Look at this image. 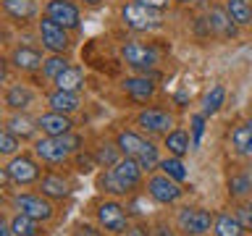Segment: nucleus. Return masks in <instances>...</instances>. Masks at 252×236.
<instances>
[{"label": "nucleus", "mask_w": 252, "mask_h": 236, "mask_svg": "<svg viewBox=\"0 0 252 236\" xmlns=\"http://www.w3.org/2000/svg\"><path fill=\"white\" fill-rule=\"evenodd\" d=\"M231 147L244 157H252V126L242 123L231 131Z\"/></svg>", "instance_id": "nucleus-26"}, {"label": "nucleus", "mask_w": 252, "mask_h": 236, "mask_svg": "<svg viewBox=\"0 0 252 236\" xmlns=\"http://www.w3.org/2000/svg\"><path fill=\"white\" fill-rule=\"evenodd\" d=\"M137 126L150 131V134H168V131H173V126H176V118H173V113H168V110H163V108H147L137 116Z\"/></svg>", "instance_id": "nucleus-9"}, {"label": "nucleus", "mask_w": 252, "mask_h": 236, "mask_svg": "<svg viewBox=\"0 0 252 236\" xmlns=\"http://www.w3.org/2000/svg\"><path fill=\"white\" fill-rule=\"evenodd\" d=\"M223 100H226V89H223V84H213L208 92H205V97H202V113L205 116H216L220 105H223Z\"/></svg>", "instance_id": "nucleus-27"}, {"label": "nucleus", "mask_w": 252, "mask_h": 236, "mask_svg": "<svg viewBox=\"0 0 252 236\" xmlns=\"http://www.w3.org/2000/svg\"><path fill=\"white\" fill-rule=\"evenodd\" d=\"M3 8H5V13L16 21H29V19L37 16L34 0H3Z\"/></svg>", "instance_id": "nucleus-22"}, {"label": "nucleus", "mask_w": 252, "mask_h": 236, "mask_svg": "<svg viewBox=\"0 0 252 236\" xmlns=\"http://www.w3.org/2000/svg\"><path fill=\"white\" fill-rule=\"evenodd\" d=\"M147 194L153 197L155 202H160V205H173L176 200H181L184 189H181V184H179V181H173L171 176L158 173V176L147 178Z\"/></svg>", "instance_id": "nucleus-7"}, {"label": "nucleus", "mask_w": 252, "mask_h": 236, "mask_svg": "<svg viewBox=\"0 0 252 236\" xmlns=\"http://www.w3.org/2000/svg\"><path fill=\"white\" fill-rule=\"evenodd\" d=\"M100 189H102V192H108V194H129V189L121 184V178L113 173V168L105 171L100 176Z\"/></svg>", "instance_id": "nucleus-34"}, {"label": "nucleus", "mask_w": 252, "mask_h": 236, "mask_svg": "<svg viewBox=\"0 0 252 236\" xmlns=\"http://www.w3.org/2000/svg\"><path fill=\"white\" fill-rule=\"evenodd\" d=\"M176 223L187 236H205L216 223V215L205 207H181L176 215Z\"/></svg>", "instance_id": "nucleus-3"}, {"label": "nucleus", "mask_w": 252, "mask_h": 236, "mask_svg": "<svg viewBox=\"0 0 252 236\" xmlns=\"http://www.w3.org/2000/svg\"><path fill=\"white\" fill-rule=\"evenodd\" d=\"M247 176H250V181H252V165H250V168H247Z\"/></svg>", "instance_id": "nucleus-46"}, {"label": "nucleus", "mask_w": 252, "mask_h": 236, "mask_svg": "<svg viewBox=\"0 0 252 236\" xmlns=\"http://www.w3.org/2000/svg\"><path fill=\"white\" fill-rule=\"evenodd\" d=\"M213 231L216 236H244L247 228L242 226V220L236 218V212H218L216 215V223H213Z\"/></svg>", "instance_id": "nucleus-19"}, {"label": "nucleus", "mask_w": 252, "mask_h": 236, "mask_svg": "<svg viewBox=\"0 0 252 236\" xmlns=\"http://www.w3.org/2000/svg\"><path fill=\"white\" fill-rule=\"evenodd\" d=\"M32 100H34V92H32L27 84H11V87L5 89V105L11 108V110L29 108Z\"/></svg>", "instance_id": "nucleus-21"}, {"label": "nucleus", "mask_w": 252, "mask_h": 236, "mask_svg": "<svg viewBox=\"0 0 252 236\" xmlns=\"http://www.w3.org/2000/svg\"><path fill=\"white\" fill-rule=\"evenodd\" d=\"M47 105H50V110H58V113H74V110H79V105H82V100H79L76 92H66V89H55L53 94H47Z\"/></svg>", "instance_id": "nucleus-17"}, {"label": "nucleus", "mask_w": 252, "mask_h": 236, "mask_svg": "<svg viewBox=\"0 0 252 236\" xmlns=\"http://www.w3.org/2000/svg\"><path fill=\"white\" fill-rule=\"evenodd\" d=\"M0 236H13V231H11V220H3V223H0Z\"/></svg>", "instance_id": "nucleus-43"}, {"label": "nucleus", "mask_w": 252, "mask_h": 236, "mask_svg": "<svg viewBox=\"0 0 252 236\" xmlns=\"http://www.w3.org/2000/svg\"><path fill=\"white\" fill-rule=\"evenodd\" d=\"M37 31H39V39H42V45H45L50 53H63V50H68V45H71L68 29L61 27V24H55L50 16H42V21L37 24Z\"/></svg>", "instance_id": "nucleus-8"}, {"label": "nucleus", "mask_w": 252, "mask_h": 236, "mask_svg": "<svg viewBox=\"0 0 252 236\" xmlns=\"http://www.w3.org/2000/svg\"><path fill=\"white\" fill-rule=\"evenodd\" d=\"M121 19L129 29L134 31H150L155 27H160L163 16H160V8H153L147 3H139V0H131L121 8Z\"/></svg>", "instance_id": "nucleus-2"}, {"label": "nucleus", "mask_w": 252, "mask_h": 236, "mask_svg": "<svg viewBox=\"0 0 252 236\" xmlns=\"http://www.w3.org/2000/svg\"><path fill=\"white\" fill-rule=\"evenodd\" d=\"M165 147H168V152L173 157H184L189 152V147H194L192 145V139H189V134L184 129H173L165 134Z\"/></svg>", "instance_id": "nucleus-25"}, {"label": "nucleus", "mask_w": 252, "mask_h": 236, "mask_svg": "<svg viewBox=\"0 0 252 236\" xmlns=\"http://www.w3.org/2000/svg\"><path fill=\"white\" fill-rule=\"evenodd\" d=\"M92 165H97V157H90V155H79V171L82 173H90Z\"/></svg>", "instance_id": "nucleus-39"}, {"label": "nucleus", "mask_w": 252, "mask_h": 236, "mask_svg": "<svg viewBox=\"0 0 252 236\" xmlns=\"http://www.w3.org/2000/svg\"><path fill=\"white\" fill-rule=\"evenodd\" d=\"M19 147H21V139L16 137V134H11L8 129L0 131V152H3V155H13Z\"/></svg>", "instance_id": "nucleus-35"}, {"label": "nucleus", "mask_w": 252, "mask_h": 236, "mask_svg": "<svg viewBox=\"0 0 252 236\" xmlns=\"http://www.w3.org/2000/svg\"><path fill=\"white\" fill-rule=\"evenodd\" d=\"M126 210H131L137 218H145L147 212H150V205H147V197H134V200L129 202V207Z\"/></svg>", "instance_id": "nucleus-37"}, {"label": "nucleus", "mask_w": 252, "mask_h": 236, "mask_svg": "<svg viewBox=\"0 0 252 236\" xmlns=\"http://www.w3.org/2000/svg\"><path fill=\"white\" fill-rule=\"evenodd\" d=\"M45 16H50L55 24H61L66 29L79 27V8L74 3H68V0H50L45 5Z\"/></svg>", "instance_id": "nucleus-11"}, {"label": "nucleus", "mask_w": 252, "mask_h": 236, "mask_svg": "<svg viewBox=\"0 0 252 236\" xmlns=\"http://www.w3.org/2000/svg\"><path fill=\"white\" fill-rule=\"evenodd\" d=\"M155 236H176V231H173V228H171L168 223H158Z\"/></svg>", "instance_id": "nucleus-41"}, {"label": "nucleus", "mask_w": 252, "mask_h": 236, "mask_svg": "<svg viewBox=\"0 0 252 236\" xmlns=\"http://www.w3.org/2000/svg\"><path fill=\"white\" fill-rule=\"evenodd\" d=\"M3 129H8L11 134H16L19 139H27V137H32L37 129H39V123L37 121H32L29 116H21V113H16V116H11L5 121V126Z\"/></svg>", "instance_id": "nucleus-24"}, {"label": "nucleus", "mask_w": 252, "mask_h": 236, "mask_svg": "<svg viewBox=\"0 0 252 236\" xmlns=\"http://www.w3.org/2000/svg\"><path fill=\"white\" fill-rule=\"evenodd\" d=\"M247 123H250V126H252V116H250V121H247Z\"/></svg>", "instance_id": "nucleus-47"}, {"label": "nucleus", "mask_w": 252, "mask_h": 236, "mask_svg": "<svg viewBox=\"0 0 252 236\" xmlns=\"http://www.w3.org/2000/svg\"><path fill=\"white\" fill-rule=\"evenodd\" d=\"M121 58L126 60V66H131L137 71H150L158 63V53H155V47H150V45L126 42L121 47Z\"/></svg>", "instance_id": "nucleus-10"}, {"label": "nucleus", "mask_w": 252, "mask_h": 236, "mask_svg": "<svg viewBox=\"0 0 252 236\" xmlns=\"http://www.w3.org/2000/svg\"><path fill=\"white\" fill-rule=\"evenodd\" d=\"M11 231H13V236H37L39 234V220L24 215V212H16L11 218Z\"/></svg>", "instance_id": "nucleus-29"}, {"label": "nucleus", "mask_w": 252, "mask_h": 236, "mask_svg": "<svg viewBox=\"0 0 252 236\" xmlns=\"http://www.w3.org/2000/svg\"><path fill=\"white\" fill-rule=\"evenodd\" d=\"M116 145L121 147V152H124V157H137L145 152V147L150 145V142L145 139V137H139L137 131H121L118 134V139H116Z\"/></svg>", "instance_id": "nucleus-16"}, {"label": "nucleus", "mask_w": 252, "mask_h": 236, "mask_svg": "<svg viewBox=\"0 0 252 236\" xmlns=\"http://www.w3.org/2000/svg\"><path fill=\"white\" fill-rule=\"evenodd\" d=\"M121 147L118 145H100L97 152H94V157H97V165H102V168H113V165L121 160Z\"/></svg>", "instance_id": "nucleus-32"}, {"label": "nucleus", "mask_w": 252, "mask_h": 236, "mask_svg": "<svg viewBox=\"0 0 252 236\" xmlns=\"http://www.w3.org/2000/svg\"><path fill=\"white\" fill-rule=\"evenodd\" d=\"M226 11L234 19L236 27H247L252 24V5L247 0H226Z\"/></svg>", "instance_id": "nucleus-28"}, {"label": "nucleus", "mask_w": 252, "mask_h": 236, "mask_svg": "<svg viewBox=\"0 0 252 236\" xmlns=\"http://www.w3.org/2000/svg\"><path fill=\"white\" fill-rule=\"evenodd\" d=\"M236 218L242 220V226L247 228V231H252V207L250 205H242V207L236 210Z\"/></svg>", "instance_id": "nucleus-38"}, {"label": "nucleus", "mask_w": 252, "mask_h": 236, "mask_svg": "<svg viewBox=\"0 0 252 236\" xmlns=\"http://www.w3.org/2000/svg\"><path fill=\"white\" fill-rule=\"evenodd\" d=\"M74 236H102V234H100V231H94L92 226H87V223H84V226H79V228H76V234H74Z\"/></svg>", "instance_id": "nucleus-40"}, {"label": "nucleus", "mask_w": 252, "mask_h": 236, "mask_svg": "<svg viewBox=\"0 0 252 236\" xmlns=\"http://www.w3.org/2000/svg\"><path fill=\"white\" fill-rule=\"evenodd\" d=\"M113 173L121 178V184L129 189V192H134V189L142 184V173H145V168H142L134 157H121V160L113 165Z\"/></svg>", "instance_id": "nucleus-13"}, {"label": "nucleus", "mask_w": 252, "mask_h": 236, "mask_svg": "<svg viewBox=\"0 0 252 236\" xmlns=\"http://www.w3.org/2000/svg\"><path fill=\"white\" fill-rule=\"evenodd\" d=\"M139 3H147V5H153V8H163L168 0H139Z\"/></svg>", "instance_id": "nucleus-44"}, {"label": "nucleus", "mask_w": 252, "mask_h": 236, "mask_svg": "<svg viewBox=\"0 0 252 236\" xmlns=\"http://www.w3.org/2000/svg\"><path fill=\"white\" fill-rule=\"evenodd\" d=\"M179 3H189V0H179Z\"/></svg>", "instance_id": "nucleus-48"}, {"label": "nucleus", "mask_w": 252, "mask_h": 236, "mask_svg": "<svg viewBox=\"0 0 252 236\" xmlns=\"http://www.w3.org/2000/svg\"><path fill=\"white\" fill-rule=\"evenodd\" d=\"M8 63H11L13 68H19V71H37V68H42L45 58L39 55V50H34V47H24V45H19V47H16V50L11 53Z\"/></svg>", "instance_id": "nucleus-14"}, {"label": "nucleus", "mask_w": 252, "mask_h": 236, "mask_svg": "<svg viewBox=\"0 0 252 236\" xmlns=\"http://www.w3.org/2000/svg\"><path fill=\"white\" fill-rule=\"evenodd\" d=\"M82 145V137L76 134H63V137H45L34 145V155L39 157L42 163H50V165H58L63 160H68L71 155L79 149Z\"/></svg>", "instance_id": "nucleus-1"}, {"label": "nucleus", "mask_w": 252, "mask_h": 236, "mask_svg": "<svg viewBox=\"0 0 252 236\" xmlns=\"http://www.w3.org/2000/svg\"><path fill=\"white\" fill-rule=\"evenodd\" d=\"M13 207H16V212H24V215L42 220V223L55 215L53 205L45 194H19V197H13Z\"/></svg>", "instance_id": "nucleus-6"}, {"label": "nucleus", "mask_w": 252, "mask_h": 236, "mask_svg": "<svg viewBox=\"0 0 252 236\" xmlns=\"http://www.w3.org/2000/svg\"><path fill=\"white\" fill-rule=\"evenodd\" d=\"M39 189H42V194L47 200H63V197H68V181L58 176V173H47V176L39 178Z\"/></svg>", "instance_id": "nucleus-20"}, {"label": "nucleus", "mask_w": 252, "mask_h": 236, "mask_svg": "<svg viewBox=\"0 0 252 236\" xmlns=\"http://www.w3.org/2000/svg\"><path fill=\"white\" fill-rule=\"evenodd\" d=\"M53 84L58 87V89H66V92H79L84 84V68L82 66H68Z\"/></svg>", "instance_id": "nucleus-23"}, {"label": "nucleus", "mask_w": 252, "mask_h": 236, "mask_svg": "<svg viewBox=\"0 0 252 236\" xmlns=\"http://www.w3.org/2000/svg\"><path fill=\"white\" fill-rule=\"evenodd\" d=\"M124 236H150V228H147V226H134V228H129Z\"/></svg>", "instance_id": "nucleus-42"}, {"label": "nucleus", "mask_w": 252, "mask_h": 236, "mask_svg": "<svg viewBox=\"0 0 252 236\" xmlns=\"http://www.w3.org/2000/svg\"><path fill=\"white\" fill-rule=\"evenodd\" d=\"M87 5H100V0H84Z\"/></svg>", "instance_id": "nucleus-45"}, {"label": "nucleus", "mask_w": 252, "mask_h": 236, "mask_svg": "<svg viewBox=\"0 0 252 236\" xmlns=\"http://www.w3.org/2000/svg\"><path fill=\"white\" fill-rule=\"evenodd\" d=\"M202 134H205V113H197V116H192V145L194 147L200 145Z\"/></svg>", "instance_id": "nucleus-36"}, {"label": "nucleus", "mask_w": 252, "mask_h": 236, "mask_svg": "<svg viewBox=\"0 0 252 236\" xmlns=\"http://www.w3.org/2000/svg\"><path fill=\"white\" fill-rule=\"evenodd\" d=\"M97 223L105 228L108 234H126L129 231V215L126 207H121L118 202L108 200L97 205Z\"/></svg>", "instance_id": "nucleus-5"}, {"label": "nucleus", "mask_w": 252, "mask_h": 236, "mask_svg": "<svg viewBox=\"0 0 252 236\" xmlns=\"http://www.w3.org/2000/svg\"><path fill=\"white\" fill-rule=\"evenodd\" d=\"M252 192V181L247 176V171H236L228 176V194L231 197H247Z\"/></svg>", "instance_id": "nucleus-31"}, {"label": "nucleus", "mask_w": 252, "mask_h": 236, "mask_svg": "<svg viewBox=\"0 0 252 236\" xmlns=\"http://www.w3.org/2000/svg\"><path fill=\"white\" fill-rule=\"evenodd\" d=\"M124 89H126V94H129L131 100L147 102L155 94V84L150 82L147 76H131V79H126V82H124Z\"/></svg>", "instance_id": "nucleus-18"}, {"label": "nucleus", "mask_w": 252, "mask_h": 236, "mask_svg": "<svg viewBox=\"0 0 252 236\" xmlns=\"http://www.w3.org/2000/svg\"><path fill=\"white\" fill-rule=\"evenodd\" d=\"M250 207H252V202H250Z\"/></svg>", "instance_id": "nucleus-49"}, {"label": "nucleus", "mask_w": 252, "mask_h": 236, "mask_svg": "<svg viewBox=\"0 0 252 236\" xmlns=\"http://www.w3.org/2000/svg\"><path fill=\"white\" fill-rule=\"evenodd\" d=\"M208 27H210L213 34H218V37H234L236 34V24H234L231 16H228L226 8H210Z\"/></svg>", "instance_id": "nucleus-15"}, {"label": "nucleus", "mask_w": 252, "mask_h": 236, "mask_svg": "<svg viewBox=\"0 0 252 236\" xmlns=\"http://www.w3.org/2000/svg\"><path fill=\"white\" fill-rule=\"evenodd\" d=\"M158 168H160L165 176H171L173 181H179V184L189 178V171H187V165L181 163V157H173V155L165 157V160H160V165H158Z\"/></svg>", "instance_id": "nucleus-30"}, {"label": "nucleus", "mask_w": 252, "mask_h": 236, "mask_svg": "<svg viewBox=\"0 0 252 236\" xmlns=\"http://www.w3.org/2000/svg\"><path fill=\"white\" fill-rule=\"evenodd\" d=\"M3 178L16 184V186H29V184H34V181H39V165L32 160V157L19 155L3 168Z\"/></svg>", "instance_id": "nucleus-4"}, {"label": "nucleus", "mask_w": 252, "mask_h": 236, "mask_svg": "<svg viewBox=\"0 0 252 236\" xmlns=\"http://www.w3.org/2000/svg\"><path fill=\"white\" fill-rule=\"evenodd\" d=\"M39 129H42L45 137H63V134H71L74 123L66 113H58V110H50V113H42L37 118Z\"/></svg>", "instance_id": "nucleus-12"}, {"label": "nucleus", "mask_w": 252, "mask_h": 236, "mask_svg": "<svg viewBox=\"0 0 252 236\" xmlns=\"http://www.w3.org/2000/svg\"><path fill=\"white\" fill-rule=\"evenodd\" d=\"M66 68H68V60L61 58L58 53H53L50 58H45V63H42V76L50 79V82H55V79H58Z\"/></svg>", "instance_id": "nucleus-33"}]
</instances>
